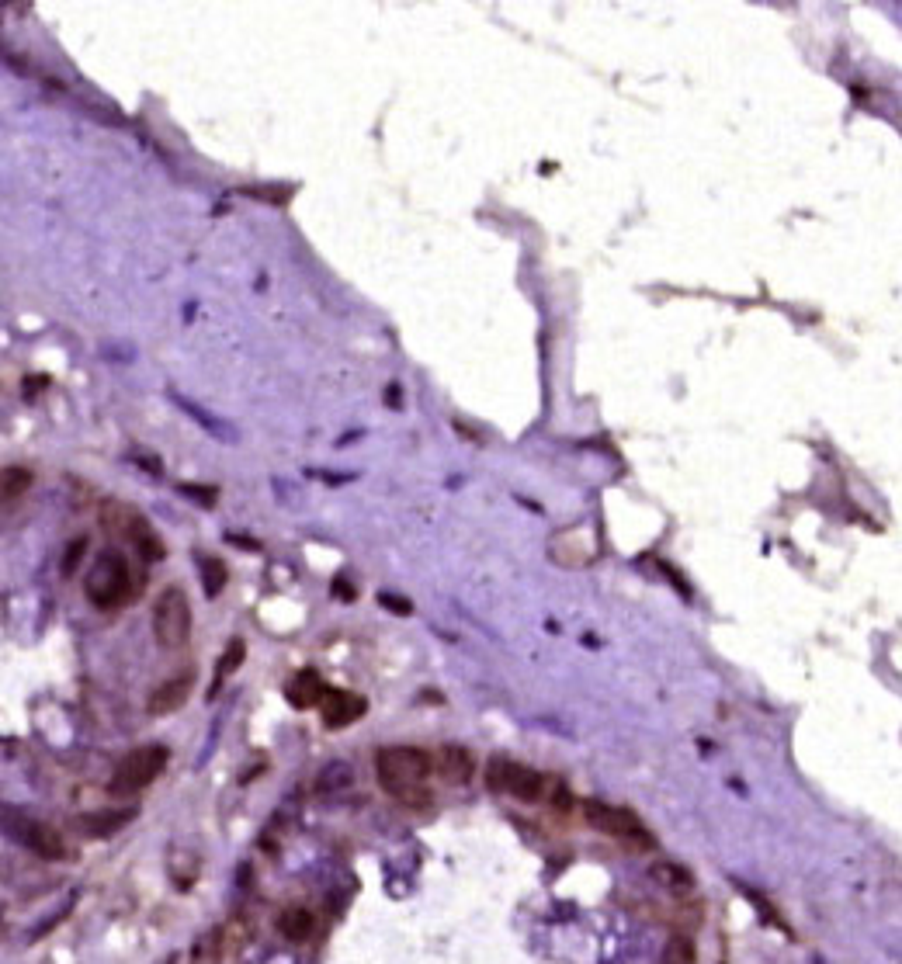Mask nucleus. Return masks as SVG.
<instances>
[{
  "mask_svg": "<svg viewBox=\"0 0 902 964\" xmlns=\"http://www.w3.org/2000/svg\"><path fill=\"white\" fill-rule=\"evenodd\" d=\"M375 770H379V784L399 802H417L427 798V777L431 770V753L417 750V746H386L375 753Z\"/></svg>",
  "mask_w": 902,
  "mask_h": 964,
  "instance_id": "f257e3e1",
  "label": "nucleus"
},
{
  "mask_svg": "<svg viewBox=\"0 0 902 964\" xmlns=\"http://www.w3.org/2000/svg\"><path fill=\"white\" fill-rule=\"evenodd\" d=\"M84 590L94 607L112 611V607H122L136 590H143V583L132 580V569L122 555L105 552V555H98V562H94L91 573H87Z\"/></svg>",
  "mask_w": 902,
  "mask_h": 964,
  "instance_id": "f03ea898",
  "label": "nucleus"
},
{
  "mask_svg": "<svg viewBox=\"0 0 902 964\" xmlns=\"http://www.w3.org/2000/svg\"><path fill=\"white\" fill-rule=\"evenodd\" d=\"M101 528H105L108 535L129 541L146 562H160L167 555L164 541L157 538V531L150 528V521H146L136 507H129V503H118V500L101 503Z\"/></svg>",
  "mask_w": 902,
  "mask_h": 964,
  "instance_id": "7ed1b4c3",
  "label": "nucleus"
},
{
  "mask_svg": "<svg viewBox=\"0 0 902 964\" xmlns=\"http://www.w3.org/2000/svg\"><path fill=\"white\" fill-rule=\"evenodd\" d=\"M580 808H583V819H587L590 829H597V833H604V836H615V840L625 843L628 850H653L656 847L653 833H649V829L642 826L639 815L628 812V808L597 802V798H587Z\"/></svg>",
  "mask_w": 902,
  "mask_h": 964,
  "instance_id": "20e7f679",
  "label": "nucleus"
},
{
  "mask_svg": "<svg viewBox=\"0 0 902 964\" xmlns=\"http://www.w3.org/2000/svg\"><path fill=\"white\" fill-rule=\"evenodd\" d=\"M0 829H4L18 847H28L32 854H39L46 860L66 857V843L56 829H49L46 822L32 819V815L18 812V808H11V805H0Z\"/></svg>",
  "mask_w": 902,
  "mask_h": 964,
  "instance_id": "39448f33",
  "label": "nucleus"
},
{
  "mask_svg": "<svg viewBox=\"0 0 902 964\" xmlns=\"http://www.w3.org/2000/svg\"><path fill=\"white\" fill-rule=\"evenodd\" d=\"M153 635H157V645L167 652L184 649L191 639V604L188 593L170 587L160 593V600L153 604Z\"/></svg>",
  "mask_w": 902,
  "mask_h": 964,
  "instance_id": "423d86ee",
  "label": "nucleus"
},
{
  "mask_svg": "<svg viewBox=\"0 0 902 964\" xmlns=\"http://www.w3.org/2000/svg\"><path fill=\"white\" fill-rule=\"evenodd\" d=\"M486 784H490V791H500V795H510L517 798V802H542L545 795H549V777L538 774V770L524 767V763H514V760H490V770H486Z\"/></svg>",
  "mask_w": 902,
  "mask_h": 964,
  "instance_id": "0eeeda50",
  "label": "nucleus"
},
{
  "mask_svg": "<svg viewBox=\"0 0 902 964\" xmlns=\"http://www.w3.org/2000/svg\"><path fill=\"white\" fill-rule=\"evenodd\" d=\"M167 760H170V753H167V746H139V750H132L129 756H125L122 763L115 767V774H112V795H139L143 788H150L153 781L160 777V770L167 767Z\"/></svg>",
  "mask_w": 902,
  "mask_h": 964,
  "instance_id": "6e6552de",
  "label": "nucleus"
},
{
  "mask_svg": "<svg viewBox=\"0 0 902 964\" xmlns=\"http://www.w3.org/2000/svg\"><path fill=\"white\" fill-rule=\"evenodd\" d=\"M316 708H320V718L327 729H347V725H354L358 718H365L368 701L361 694L340 691V687H327V694L320 697Z\"/></svg>",
  "mask_w": 902,
  "mask_h": 964,
  "instance_id": "1a4fd4ad",
  "label": "nucleus"
},
{
  "mask_svg": "<svg viewBox=\"0 0 902 964\" xmlns=\"http://www.w3.org/2000/svg\"><path fill=\"white\" fill-rule=\"evenodd\" d=\"M431 770L445 784H451V788H462V784H469L472 774H476V756L465 750V746L448 743L431 756Z\"/></svg>",
  "mask_w": 902,
  "mask_h": 964,
  "instance_id": "9d476101",
  "label": "nucleus"
},
{
  "mask_svg": "<svg viewBox=\"0 0 902 964\" xmlns=\"http://www.w3.org/2000/svg\"><path fill=\"white\" fill-rule=\"evenodd\" d=\"M139 815L136 805L129 808H105V812H91V815H80L77 826L84 836H94V840H101V836H112L118 829H125L132 819Z\"/></svg>",
  "mask_w": 902,
  "mask_h": 964,
  "instance_id": "9b49d317",
  "label": "nucleus"
},
{
  "mask_svg": "<svg viewBox=\"0 0 902 964\" xmlns=\"http://www.w3.org/2000/svg\"><path fill=\"white\" fill-rule=\"evenodd\" d=\"M191 684H195V680H191V673H184V677H174V680H167V684H160L157 691L150 694V704H146V711H150L153 718H164V715H170V711H177L184 701H188Z\"/></svg>",
  "mask_w": 902,
  "mask_h": 964,
  "instance_id": "f8f14e48",
  "label": "nucleus"
},
{
  "mask_svg": "<svg viewBox=\"0 0 902 964\" xmlns=\"http://www.w3.org/2000/svg\"><path fill=\"white\" fill-rule=\"evenodd\" d=\"M323 694H327V684H323V677L316 670L295 673V677L288 680V687H285V697H288V704H292V708H316Z\"/></svg>",
  "mask_w": 902,
  "mask_h": 964,
  "instance_id": "ddd939ff",
  "label": "nucleus"
},
{
  "mask_svg": "<svg viewBox=\"0 0 902 964\" xmlns=\"http://www.w3.org/2000/svg\"><path fill=\"white\" fill-rule=\"evenodd\" d=\"M649 878L670 895H687L694 892V874L687 871L684 864H674V860H660V864L649 867Z\"/></svg>",
  "mask_w": 902,
  "mask_h": 964,
  "instance_id": "4468645a",
  "label": "nucleus"
},
{
  "mask_svg": "<svg viewBox=\"0 0 902 964\" xmlns=\"http://www.w3.org/2000/svg\"><path fill=\"white\" fill-rule=\"evenodd\" d=\"M278 930H282V937L295 940V944H306V940L316 933V916L309 909L292 906V909L282 912V919H278Z\"/></svg>",
  "mask_w": 902,
  "mask_h": 964,
  "instance_id": "2eb2a0df",
  "label": "nucleus"
},
{
  "mask_svg": "<svg viewBox=\"0 0 902 964\" xmlns=\"http://www.w3.org/2000/svg\"><path fill=\"white\" fill-rule=\"evenodd\" d=\"M28 486H32V472L28 469H0V510L21 500V493H28Z\"/></svg>",
  "mask_w": 902,
  "mask_h": 964,
  "instance_id": "dca6fc26",
  "label": "nucleus"
},
{
  "mask_svg": "<svg viewBox=\"0 0 902 964\" xmlns=\"http://www.w3.org/2000/svg\"><path fill=\"white\" fill-rule=\"evenodd\" d=\"M243 659H247V645H243V639H233V642L226 645L223 659H219V666H216V680H212V691H209V697H216V691H219V687H223V680H226V677H233V673L240 670Z\"/></svg>",
  "mask_w": 902,
  "mask_h": 964,
  "instance_id": "f3484780",
  "label": "nucleus"
},
{
  "mask_svg": "<svg viewBox=\"0 0 902 964\" xmlns=\"http://www.w3.org/2000/svg\"><path fill=\"white\" fill-rule=\"evenodd\" d=\"M354 781V770L347 767V763H330V767H323V774L316 777V791L320 795H337V791H347Z\"/></svg>",
  "mask_w": 902,
  "mask_h": 964,
  "instance_id": "a211bd4d",
  "label": "nucleus"
},
{
  "mask_svg": "<svg viewBox=\"0 0 902 964\" xmlns=\"http://www.w3.org/2000/svg\"><path fill=\"white\" fill-rule=\"evenodd\" d=\"M202 587H205V597H219L226 587V562L223 559H212V555H205L202 559Z\"/></svg>",
  "mask_w": 902,
  "mask_h": 964,
  "instance_id": "6ab92c4d",
  "label": "nucleus"
},
{
  "mask_svg": "<svg viewBox=\"0 0 902 964\" xmlns=\"http://www.w3.org/2000/svg\"><path fill=\"white\" fill-rule=\"evenodd\" d=\"M663 964H698V951H694L691 937H670L663 947Z\"/></svg>",
  "mask_w": 902,
  "mask_h": 964,
  "instance_id": "aec40b11",
  "label": "nucleus"
},
{
  "mask_svg": "<svg viewBox=\"0 0 902 964\" xmlns=\"http://www.w3.org/2000/svg\"><path fill=\"white\" fill-rule=\"evenodd\" d=\"M181 496H188V500L202 503V507H216L219 500V489L216 486H195V482H181Z\"/></svg>",
  "mask_w": 902,
  "mask_h": 964,
  "instance_id": "412c9836",
  "label": "nucleus"
},
{
  "mask_svg": "<svg viewBox=\"0 0 902 964\" xmlns=\"http://www.w3.org/2000/svg\"><path fill=\"white\" fill-rule=\"evenodd\" d=\"M84 552H87V538H73L70 545H66V555H63V576H73L77 573V566H80V559H84Z\"/></svg>",
  "mask_w": 902,
  "mask_h": 964,
  "instance_id": "4be33fe9",
  "label": "nucleus"
},
{
  "mask_svg": "<svg viewBox=\"0 0 902 964\" xmlns=\"http://www.w3.org/2000/svg\"><path fill=\"white\" fill-rule=\"evenodd\" d=\"M379 604L389 607L393 614H413V604L406 597H396V593H379Z\"/></svg>",
  "mask_w": 902,
  "mask_h": 964,
  "instance_id": "5701e85b",
  "label": "nucleus"
},
{
  "mask_svg": "<svg viewBox=\"0 0 902 964\" xmlns=\"http://www.w3.org/2000/svg\"><path fill=\"white\" fill-rule=\"evenodd\" d=\"M334 593H337L340 600H344V604H354V597H358V590H354L351 583L344 580V576H337V580H334Z\"/></svg>",
  "mask_w": 902,
  "mask_h": 964,
  "instance_id": "b1692460",
  "label": "nucleus"
},
{
  "mask_svg": "<svg viewBox=\"0 0 902 964\" xmlns=\"http://www.w3.org/2000/svg\"><path fill=\"white\" fill-rule=\"evenodd\" d=\"M164 964H177V958H167V961H164Z\"/></svg>",
  "mask_w": 902,
  "mask_h": 964,
  "instance_id": "393cba45",
  "label": "nucleus"
}]
</instances>
